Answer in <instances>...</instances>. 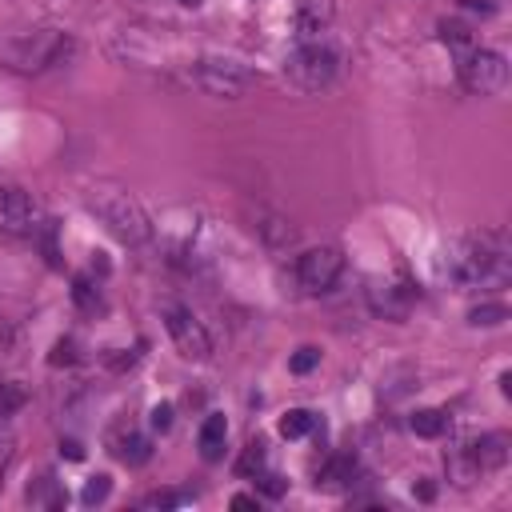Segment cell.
I'll list each match as a JSON object with an SVG mask.
<instances>
[{
	"mask_svg": "<svg viewBox=\"0 0 512 512\" xmlns=\"http://www.w3.org/2000/svg\"><path fill=\"white\" fill-rule=\"evenodd\" d=\"M252 232H256V236L264 240V248H272V252H284V248L296 244L292 220L280 216V212H272V208H264V204H256V212H252Z\"/></svg>",
	"mask_w": 512,
	"mask_h": 512,
	"instance_id": "7c38bea8",
	"label": "cell"
},
{
	"mask_svg": "<svg viewBox=\"0 0 512 512\" xmlns=\"http://www.w3.org/2000/svg\"><path fill=\"white\" fill-rule=\"evenodd\" d=\"M256 480H260V488H264L268 496H280V492H284V480H280L276 472H260Z\"/></svg>",
	"mask_w": 512,
	"mask_h": 512,
	"instance_id": "4dcf8cb0",
	"label": "cell"
},
{
	"mask_svg": "<svg viewBox=\"0 0 512 512\" xmlns=\"http://www.w3.org/2000/svg\"><path fill=\"white\" fill-rule=\"evenodd\" d=\"M148 424H152V432H168L172 428V404H156L152 416H148Z\"/></svg>",
	"mask_w": 512,
	"mask_h": 512,
	"instance_id": "f1b7e54d",
	"label": "cell"
},
{
	"mask_svg": "<svg viewBox=\"0 0 512 512\" xmlns=\"http://www.w3.org/2000/svg\"><path fill=\"white\" fill-rule=\"evenodd\" d=\"M332 16H336V4H332V0H300V4H296V16H292L296 40H300V44H308V40H324Z\"/></svg>",
	"mask_w": 512,
	"mask_h": 512,
	"instance_id": "8fae6325",
	"label": "cell"
},
{
	"mask_svg": "<svg viewBox=\"0 0 512 512\" xmlns=\"http://www.w3.org/2000/svg\"><path fill=\"white\" fill-rule=\"evenodd\" d=\"M24 400H28L24 384H16V380H0V416H4V420H8L12 412H20Z\"/></svg>",
	"mask_w": 512,
	"mask_h": 512,
	"instance_id": "7402d4cb",
	"label": "cell"
},
{
	"mask_svg": "<svg viewBox=\"0 0 512 512\" xmlns=\"http://www.w3.org/2000/svg\"><path fill=\"white\" fill-rule=\"evenodd\" d=\"M320 364V348H312V344H304V348H296L292 352V360H288V368L296 372V376H304V372H312Z\"/></svg>",
	"mask_w": 512,
	"mask_h": 512,
	"instance_id": "484cf974",
	"label": "cell"
},
{
	"mask_svg": "<svg viewBox=\"0 0 512 512\" xmlns=\"http://www.w3.org/2000/svg\"><path fill=\"white\" fill-rule=\"evenodd\" d=\"M164 328L172 336V344L180 348L184 360H208L212 356V336L204 332V324L192 316V308L184 304H164Z\"/></svg>",
	"mask_w": 512,
	"mask_h": 512,
	"instance_id": "ba28073f",
	"label": "cell"
},
{
	"mask_svg": "<svg viewBox=\"0 0 512 512\" xmlns=\"http://www.w3.org/2000/svg\"><path fill=\"white\" fill-rule=\"evenodd\" d=\"M176 4H184V8H200L204 0H176Z\"/></svg>",
	"mask_w": 512,
	"mask_h": 512,
	"instance_id": "e575fe53",
	"label": "cell"
},
{
	"mask_svg": "<svg viewBox=\"0 0 512 512\" xmlns=\"http://www.w3.org/2000/svg\"><path fill=\"white\" fill-rule=\"evenodd\" d=\"M464 456L472 460L476 472H496V468L508 464V436L504 432H484L480 440H472L464 448Z\"/></svg>",
	"mask_w": 512,
	"mask_h": 512,
	"instance_id": "4fadbf2b",
	"label": "cell"
},
{
	"mask_svg": "<svg viewBox=\"0 0 512 512\" xmlns=\"http://www.w3.org/2000/svg\"><path fill=\"white\" fill-rule=\"evenodd\" d=\"M72 52H76V40L68 32H56V28L0 40V60L8 68H16V72H48V68H60L64 60H72Z\"/></svg>",
	"mask_w": 512,
	"mask_h": 512,
	"instance_id": "3957f363",
	"label": "cell"
},
{
	"mask_svg": "<svg viewBox=\"0 0 512 512\" xmlns=\"http://www.w3.org/2000/svg\"><path fill=\"white\" fill-rule=\"evenodd\" d=\"M456 76L468 92L496 96L508 84V60H504V52H492V48H468V52H460Z\"/></svg>",
	"mask_w": 512,
	"mask_h": 512,
	"instance_id": "5b68a950",
	"label": "cell"
},
{
	"mask_svg": "<svg viewBox=\"0 0 512 512\" xmlns=\"http://www.w3.org/2000/svg\"><path fill=\"white\" fill-rule=\"evenodd\" d=\"M232 508H260V500H256V496H244V492H240V496H232Z\"/></svg>",
	"mask_w": 512,
	"mask_h": 512,
	"instance_id": "d6a6232c",
	"label": "cell"
},
{
	"mask_svg": "<svg viewBox=\"0 0 512 512\" xmlns=\"http://www.w3.org/2000/svg\"><path fill=\"white\" fill-rule=\"evenodd\" d=\"M352 476H356V456L340 452V456H328L324 460V468L316 472V488H344Z\"/></svg>",
	"mask_w": 512,
	"mask_h": 512,
	"instance_id": "2e32d148",
	"label": "cell"
},
{
	"mask_svg": "<svg viewBox=\"0 0 512 512\" xmlns=\"http://www.w3.org/2000/svg\"><path fill=\"white\" fill-rule=\"evenodd\" d=\"M84 208L128 248H140L148 236H152V220L148 212L140 208V200L124 188V184H112V180H96L84 188Z\"/></svg>",
	"mask_w": 512,
	"mask_h": 512,
	"instance_id": "6da1fadb",
	"label": "cell"
},
{
	"mask_svg": "<svg viewBox=\"0 0 512 512\" xmlns=\"http://www.w3.org/2000/svg\"><path fill=\"white\" fill-rule=\"evenodd\" d=\"M444 272L460 288H480V284L504 280L508 276L504 236L500 232H472V236L456 240L448 248V256H444Z\"/></svg>",
	"mask_w": 512,
	"mask_h": 512,
	"instance_id": "7a4b0ae2",
	"label": "cell"
},
{
	"mask_svg": "<svg viewBox=\"0 0 512 512\" xmlns=\"http://www.w3.org/2000/svg\"><path fill=\"white\" fill-rule=\"evenodd\" d=\"M108 492H112V476H88V484H84V492H80V500L92 508V504H100V500H108Z\"/></svg>",
	"mask_w": 512,
	"mask_h": 512,
	"instance_id": "603a6c76",
	"label": "cell"
},
{
	"mask_svg": "<svg viewBox=\"0 0 512 512\" xmlns=\"http://www.w3.org/2000/svg\"><path fill=\"white\" fill-rule=\"evenodd\" d=\"M508 320V308L504 304H476L472 312H468V324L472 328H496V324H504Z\"/></svg>",
	"mask_w": 512,
	"mask_h": 512,
	"instance_id": "44dd1931",
	"label": "cell"
},
{
	"mask_svg": "<svg viewBox=\"0 0 512 512\" xmlns=\"http://www.w3.org/2000/svg\"><path fill=\"white\" fill-rule=\"evenodd\" d=\"M252 80H256V76H252L244 64H236V60H196V64L188 68V84H196L200 92L220 96V100L244 96V92L252 88Z\"/></svg>",
	"mask_w": 512,
	"mask_h": 512,
	"instance_id": "8992f818",
	"label": "cell"
},
{
	"mask_svg": "<svg viewBox=\"0 0 512 512\" xmlns=\"http://www.w3.org/2000/svg\"><path fill=\"white\" fill-rule=\"evenodd\" d=\"M72 300H76L84 312H96V308H100V292H96L84 276H76V280H72Z\"/></svg>",
	"mask_w": 512,
	"mask_h": 512,
	"instance_id": "cb8c5ba5",
	"label": "cell"
},
{
	"mask_svg": "<svg viewBox=\"0 0 512 512\" xmlns=\"http://www.w3.org/2000/svg\"><path fill=\"white\" fill-rule=\"evenodd\" d=\"M12 460H16V436H12V432L4 428V420H0V488H4V476H8Z\"/></svg>",
	"mask_w": 512,
	"mask_h": 512,
	"instance_id": "4316f807",
	"label": "cell"
},
{
	"mask_svg": "<svg viewBox=\"0 0 512 512\" xmlns=\"http://www.w3.org/2000/svg\"><path fill=\"white\" fill-rule=\"evenodd\" d=\"M112 452H116L128 468H140V464L152 456V440L140 436L136 428H120V432H112Z\"/></svg>",
	"mask_w": 512,
	"mask_h": 512,
	"instance_id": "9a60e30c",
	"label": "cell"
},
{
	"mask_svg": "<svg viewBox=\"0 0 512 512\" xmlns=\"http://www.w3.org/2000/svg\"><path fill=\"white\" fill-rule=\"evenodd\" d=\"M440 40L448 44V48H460V52H468L472 48V28L464 24V20H440Z\"/></svg>",
	"mask_w": 512,
	"mask_h": 512,
	"instance_id": "ffe728a7",
	"label": "cell"
},
{
	"mask_svg": "<svg viewBox=\"0 0 512 512\" xmlns=\"http://www.w3.org/2000/svg\"><path fill=\"white\" fill-rule=\"evenodd\" d=\"M224 440H228V420H224L220 412H208L204 424H200V432H196V448H200V456H204L208 464H216V460L224 456Z\"/></svg>",
	"mask_w": 512,
	"mask_h": 512,
	"instance_id": "5bb4252c",
	"label": "cell"
},
{
	"mask_svg": "<svg viewBox=\"0 0 512 512\" xmlns=\"http://www.w3.org/2000/svg\"><path fill=\"white\" fill-rule=\"evenodd\" d=\"M412 300H416V292H412V284H392V280H376L372 288H368V304H372V312L376 316H384V320H404L408 316V308H412Z\"/></svg>",
	"mask_w": 512,
	"mask_h": 512,
	"instance_id": "30bf717a",
	"label": "cell"
},
{
	"mask_svg": "<svg viewBox=\"0 0 512 512\" xmlns=\"http://www.w3.org/2000/svg\"><path fill=\"white\" fill-rule=\"evenodd\" d=\"M40 224H44L40 204L24 188L4 184L0 188V236H36Z\"/></svg>",
	"mask_w": 512,
	"mask_h": 512,
	"instance_id": "9c48e42d",
	"label": "cell"
},
{
	"mask_svg": "<svg viewBox=\"0 0 512 512\" xmlns=\"http://www.w3.org/2000/svg\"><path fill=\"white\" fill-rule=\"evenodd\" d=\"M312 428H316V412H308V408H288L280 416V436H288V440H296V436H304Z\"/></svg>",
	"mask_w": 512,
	"mask_h": 512,
	"instance_id": "d6986e66",
	"label": "cell"
},
{
	"mask_svg": "<svg viewBox=\"0 0 512 512\" xmlns=\"http://www.w3.org/2000/svg\"><path fill=\"white\" fill-rule=\"evenodd\" d=\"M184 500H188L184 492H168V488H164V492H152V496H144V508H180Z\"/></svg>",
	"mask_w": 512,
	"mask_h": 512,
	"instance_id": "83f0119b",
	"label": "cell"
},
{
	"mask_svg": "<svg viewBox=\"0 0 512 512\" xmlns=\"http://www.w3.org/2000/svg\"><path fill=\"white\" fill-rule=\"evenodd\" d=\"M340 272H344V252H340L336 244L308 248V252H300V260H296V284H300L308 296L328 292V288L340 280Z\"/></svg>",
	"mask_w": 512,
	"mask_h": 512,
	"instance_id": "52a82bcc",
	"label": "cell"
},
{
	"mask_svg": "<svg viewBox=\"0 0 512 512\" xmlns=\"http://www.w3.org/2000/svg\"><path fill=\"white\" fill-rule=\"evenodd\" d=\"M68 496H64V488H60V480L52 476V472H44L36 484H28V504L32 508H60Z\"/></svg>",
	"mask_w": 512,
	"mask_h": 512,
	"instance_id": "e0dca14e",
	"label": "cell"
},
{
	"mask_svg": "<svg viewBox=\"0 0 512 512\" xmlns=\"http://www.w3.org/2000/svg\"><path fill=\"white\" fill-rule=\"evenodd\" d=\"M48 360H52V364H72V360H76V344H72V340H56V348H52Z\"/></svg>",
	"mask_w": 512,
	"mask_h": 512,
	"instance_id": "f546056e",
	"label": "cell"
},
{
	"mask_svg": "<svg viewBox=\"0 0 512 512\" xmlns=\"http://www.w3.org/2000/svg\"><path fill=\"white\" fill-rule=\"evenodd\" d=\"M284 76L300 92H320L340 76V52L324 40L296 44V52H288V60H284Z\"/></svg>",
	"mask_w": 512,
	"mask_h": 512,
	"instance_id": "277c9868",
	"label": "cell"
},
{
	"mask_svg": "<svg viewBox=\"0 0 512 512\" xmlns=\"http://www.w3.org/2000/svg\"><path fill=\"white\" fill-rule=\"evenodd\" d=\"M244 476H252V472H260L264 468V440H248L244 444V456H240V464H236Z\"/></svg>",
	"mask_w": 512,
	"mask_h": 512,
	"instance_id": "d4e9b609",
	"label": "cell"
},
{
	"mask_svg": "<svg viewBox=\"0 0 512 512\" xmlns=\"http://www.w3.org/2000/svg\"><path fill=\"white\" fill-rule=\"evenodd\" d=\"M60 452H64L68 460H80V456H84V448H80L76 440H64V444H60Z\"/></svg>",
	"mask_w": 512,
	"mask_h": 512,
	"instance_id": "1f68e13d",
	"label": "cell"
},
{
	"mask_svg": "<svg viewBox=\"0 0 512 512\" xmlns=\"http://www.w3.org/2000/svg\"><path fill=\"white\" fill-rule=\"evenodd\" d=\"M408 428H412L416 436H424V440H436V436L448 432V412H440V408H420V412L408 416Z\"/></svg>",
	"mask_w": 512,
	"mask_h": 512,
	"instance_id": "ac0fdd59",
	"label": "cell"
},
{
	"mask_svg": "<svg viewBox=\"0 0 512 512\" xmlns=\"http://www.w3.org/2000/svg\"><path fill=\"white\" fill-rule=\"evenodd\" d=\"M416 496H420V500H432L436 492H432V484H420V488H416Z\"/></svg>",
	"mask_w": 512,
	"mask_h": 512,
	"instance_id": "836d02e7",
	"label": "cell"
}]
</instances>
